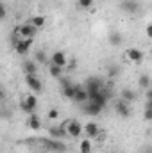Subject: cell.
Masks as SVG:
<instances>
[{"instance_id":"6da1fadb","label":"cell","mask_w":152,"mask_h":153,"mask_svg":"<svg viewBox=\"0 0 152 153\" xmlns=\"http://www.w3.org/2000/svg\"><path fill=\"white\" fill-rule=\"evenodd\" d=\"M84 87H86V91H88V94H90V98L93 96V94H97V93H100L106 85H104V80L100 78V76H88L86 78V82H84Z\"/></svg>"},{"instance_id":"7a4b0ae2","label":"cell","mask_w":152,"mask_h":153,"mask_svg":"<svg viewBox=\"0 0 152 153\" xmlns=\"http://www.w3.org/2000/svg\"><path fill=\"white\" fill-rule=\"evenodd\" d=\"M36 107H38V98H36V93H31V94H27L22 102H20V109L25 112V114H34V111H36Z\"/></svg>"},{"instance_id":"3957f363","label":"cell","mask_w":152,"mask_h":153,"mask_svg":"<svg viewBox=\"0 0 152 153\" xmlns=\"http://www.w3.org/2000/svg\"><path fill=\"white\" fill-rule=\"evenodd\" d=\"M63 126L66 128V132H68L70 137H81V135H84V125H81L75 119H68Z\"/></svg>"},{"instance_id":"277c9868","label":"cell","mask_w":152,"mask_h":153,"mask_svg":"<svg viewBox=\"0 0 152 153\" xmlns=\"http://www.w3.org/2000/svg\"><path fill=\"white\" fill-rule=\"evenodd\" d=\"M16 29H18V32H20V36H22V38H31V39H32L36 34H38V29H36L31 22H25V23L18 25Z\"/></svg>"},{"instance_id":"5b68a950","label":"cell","mask_w":152,"mask_h":153,"mask_svg":"<svg viewBox=\"0 0 152 153\" xmlns=\"http://www.w3.org/2000/svg\"><path fill=\"white\" fill-rule=\"evenodd\" d=\"M31 46H32V39L31 38H22L13 48H14V52H16L18 55H27L29 50H31Z\"/></svg>"},{"instance_id":"8992f818","label":"cell","mask_w":152,"mask_h":153,"mask_svg":"<svg viewBox=\"0 0 152 153\" xmlns=\"http://www.w3.org/2000/svg\"><path fill=\"white\" fill-rule=\"evenodd\" d=\"M25 84L29 85L31 91H34L36 94L43 93V82L38 78V75H25Z\"/></svg>"},{"instance_id":"52a82bcc","label":"cell","mask_w":152,"mask_h":153,"mask_svg":"<svg viewBox=\"0 0 152 153\" xmlns=\"http://www.w3.org/2000/svg\"><path fill=\"white\" fill-rule=\"evenodd\" d=\"M104 109L99 105V103H95V102H91V100H88L86 103H82V112L88 116H99L102 112Z\"/></svg>"},{"instance_id":"ba28073f","label":"cell","mask_w":152,"mask_h":153,"mask_svg":"<svg viewBox=\"0 0 152 153\" xmlns=\"http://www.w3.org/2000/svg\"><path fill=\"white\" fill-rule=\"evenodd\" d=\"M120 9L127 14H136L140 11V4L136 0H122L120 2Z\"/></svg>"},{"instance_id":"9c48e42d","label":"cell","mask_w":152,"mask_h":153,"mask_svg":"<svg viewBox=\"0 0 152 153\" xmlns=\"http://www.w3.org/2000/svg\"><path fill=\"white\" fill-rule=\"evenodd\" d=\"M114 112L120 116V117H129L131 116V103H127L123 100H118L114 103Z\"/></svg>"},{"instance_id":"30bf717a","label":"cell","mask_w":152,"mask_h":153,"mask_svg":"<svg viewBox=\"0 0 152 153\" xmlns=\"http://www.w3.org/2000/svg\"><path fill=\"white\" fill-rule=\"evenodd\" d=\"M99 134H100V126H99L95 121H88V123L84 125V135H86L88 139L99 137Z\"/></svg>"},{"instance_id":"8fae6325","label":"cell","mask_w":152,"mask_h":153,"mask_svg":"<svg viewBox=\"0 0 152 153\" xmlns=\"http://www.w3.org/2000/svg\"><path fill=\"white\" fill-rule=\"evenodd\" d=\"M68 62H70V61L66 59V55H65L63 52H54L52 57H50V64H56V66H59V68H66Z\"/></svg>"},{"instance_id":"7c38bea8","label":"cell","mask_w":152,"mask_h":153,"mask_svg":"<svg viewBox=\"0 0 152 153\" xmlns=\"http://www.w3.org/2000/svg\"><path fill=\"white\" fill-rule=\"evenodd\" d=\"M125 57L131 61V62H134V64H138V62H141L143 61V52L141 50H138V48H129L127 52H125Z\"/></svg>"},{"instance_id":"4fadbf2b","label":"cell","mask_w":152,"mask_h":153,"mask_svg":"<svg viewBox=\"0 0 152 153\" xmlns=\"http://www.w3.org/2000/svg\"><path fill=\"white\" fill-rule=\"evenodd\" d=\"M45 146H48V150H52V152L56 153H63L65 150H66V146L61 143V141H57V139H48V141H45Z\"/></svg>"},{"instance_id":"5bb4252c","label":"cell","mask_w":152,"mask_h":153,"mask_svg":"<svg viewBox=\"0 0 152 153\" xmlns=\"http://www.w3.org/2000/svg\"><path fill=\"white\" fill-rule=\"evenodd\" d=\"M48 134H50L52 139H65L68 135L65 126H52V128H48Z\"/></svg>"},{"instance_id":"9a60e30c","label":"cell","mask_w":152,"mask_h":153,"mask_svg":"<svg viewBox=\"0 0 152 153\" xmlns=\"http://www.w3.org/2000/svg\"><path fill=\"white\" fill-rule=\"evenodd\" d=\"M88 100H90V94H88L86 87H84V85H79V87H77L75 100H74V102H75V103H81V105H82V103H86Z\"/></svg>"},{"instance_id":"2e32d148","label":"cell","mask_w":152,"mask_h":153,"mask_svg":"<svg viewBox=\"0 0 152 153\" xmlns=\"http://www.w3.org/2000/svg\"><path fill=\"white\" fill-rule=\"evenodd\" d=\"M120 100H123V102H127V103H132V102L136 100V93H134L132 89H129V87H123V89L120 91Z\"/></svg>"},{"instance_id":"e0dca14e","label":"cell","mask_w":152,"mask_h":153,"mask_svg":"<svg viewBox=\"0 0 152 153\" xmlns=\"http://www.w3.org/2000/svg\"><path fill=\"white\" fill-rule=\"evenodd\" d=\"M27 126H29L31 130H39V128H41V119H39V116L36 114V112L27 116Z\"/></svg>"},{"instance_id":"ac0fdd59","label":"cell","mask_w":152,"mask_h":153,"mask_svg":"<svg viewBox=\"0 0 152 153\" xmlns=\"http://www.w3.org/2000/svg\"><path fill=\"white\" fill-rule=\"evenodd\" d=\"M108 41H109V45L111 46H122L123 45V34H120V32H111L109 36H108Z\"/></svg>"},{"instance_id":"d6986e66","label":"cell","mask_w":152,"mask_h":153,"mask_svg":"<svg viewBox=\"0 0 152 153\" xmlns=\"http://www.w3.org/2000/svg\"><path fill=\"white\" fill-rule=\"evenodd\" d=\"M23 71H25V75H38V64H36V61H25L23 62Z\"/></svg>"},{"instance_id":"ffe728a7","label":"cell","mask_w":152,"mask_h":153,"mask_svg":"<svg viewBox=\"0 0 152 153\" xmlns=\"http://www.w3.org/2000/svg\"><path fill=\"white\" fill-rule=\"evenodd\" d=\"M138 85L143 89V91H147L149 87H152V80L150 76L147 75V73H143V75H140V78H138Z\"/></svg>"},{"instance_id":"44dd1931","label":"cell","mask_w":152,"mask_h":153,"mask_svg":"<svg viewBox=\"0 0 152 153\" xmlns=\"http://www.w3.org/2000/svg\"><path fill=\"white\" fill-rule=\"evenodd\" d=\"M91 150H93L91 141H90L88 137H84V139L81 141V144H79V152L81 153H91Z\"/></svg>"},{"instance_id":"7402d4cb","label":"cell","mask_w":152,"mask_h":153,"mask_svg":"<svg viewBox=\"0 0 152 153\" xmlns=\"http://www.w3.org/2000/svg\"><path fill=\"white\" fill-rule=\"evenodd\" d=\"M63 70L65 68H59L56 64H48V73H50V76H54V78H63Z\"/></svg>"},{"instance_id":"603a6c76","label":"cell","mask_w":152,"mask_h":153,"mask_svg":"<svg viewBox=\"0 0 152 153\" xmlns=\"http://www.w3.org/2000/svg\"><path fill=\"white\" fill-rule=\"evenodd\" d=\"M34 61H36V62H41V64H50V59H48V55H47L43 50H38V52L34 53Z\"/></svg>"},{"instance_id":"cb8c5ba5","label":"cell","mask_w":152,"mask_h":153,"mask_svg":"<svg viewBox=\"0 0 152 153\" xmlns=\"http://www.w3.org/2000/svg\"><path fill=\"white\" fill-rule=\"evenodd\" d=\"M29 22H31L36 29H41V27L45 25V16H32V18H29Z\"/></svg>"},{"instance_id":"d4e9b609","label":"cell","mask_w":152,"mask_h":153,"mask_svg":"<svg viewBox=\"0 0 152 153\" xmlns=\"http://www.w3.org/2000/svg\"><path fill=\"white\" fill-rule=\"evenodd\" d=\"M93 4H95V0H77V7L79 9H91L93 7Z\"/></svg>"},{"instance_id":"484cf974","label":"cell","mask_w":152,"mask_h":153,"mask_svg":"<svg viewBox=\"0 0 152 153\" xmlns=\"http://www.w3.org/2000/svg\"><path fill=\"white\" fill-rule=\"evenodd\" d=\"M120 75V66H114V64H111L109 68H108V76L109 78H114V76Z\"/></svg>"},{"instance_id":"4316f807","label":"cell","mask_w":152,"mask_h":153,"mask_svg":"<svg viewBox=\"0 0 152 153\" xmlns=\"http://www.w3.org/2000/svg\"><path fill=\"white\" fill-rule=\"evenodd\" d=\"M47 117H48V119H52V121H54V119H57V117H59V111H57V109H50V111H48V114H47Z\"/></svg>"},{"instance_id":"83f0119b","label":"cell","mask_w":152,"mask_h":153,"mask_svg":"<svg viewBox=\"0 0 152 153\" xmlns=\"http://www.w3.org/2000/svg\"><path fill=\"white\" fill-rule=\"evenodd\" d=\"M143 119H145V121H152V111L150 109H143Z\"/></svg>"},{"instance_id":"f1b7e54d","label":"cell","mask_w":152,"mask_h":153,"mask_svg":"<svg viewBox=\"0 0 152 153\" xmlns=\"http://www.w3.org/2000/svg\"><path fill=\"white\" fill-rule=\"evenodd\" d=\"M66 68H68V70H75V68H77V61H75V59H72V61L68 62V66H66Z\"/></svg>"},{"instance_id":"f546056e","label":"cell","mask_w":152,"mask_h":153,"mask_svg":"<svg viewBox=\"0 0 152 153\" xmlns=\"http://www.w3.org/2000/svg\"><path fill=\"white\" fill-rule=\"evenodd\" d=\"M145 34H147V38H149V39H152V23H150V25H147Z\"/></svg>"},{"instance_id":"4dcf8cb0","label":"cell","mask_w":152,"mask_h":153,"mask_svg":"<svg viewBox=\"0 0 152 153\" xmlns=\"http://www.w3.org/2000/svg\"><path fill=\"white\" fill-rule=\"evenodd\" d=\"M145 98H147V100H152V87H149V89L145 91Z\"/></svg>"},{"instance_id":"1f68e13d","label":"cell","mask_w":152,"mask_h":153,"mask_svg":"<svg viewBox=\"0 0 152 153\" xmlns=\"http://www.w3.org/2000/svg\"><path fill=\"white\" fill-rule=\"evenodd\" d=\"M143 109H150V111H152V100H147V102H145Z\"/></svg>"},{"instance_id":"d6a6232c","label":"cell","mask_w":152,"mask_h":153,"mask_svg":"<svg viewBox=\"0 0 152 153\" xmlns=\"http://www.w3.org/2000/svg\"><path fill=\"white\" fill-rule=\"evenodd\" d=\"M143 153H152V146H147V148H143Z\"/></svg>"}]
</instances>
